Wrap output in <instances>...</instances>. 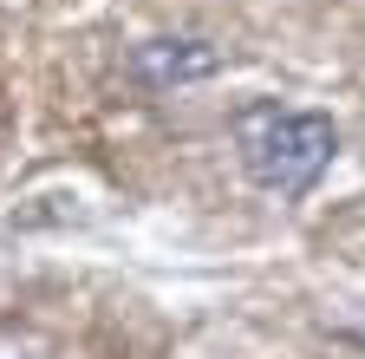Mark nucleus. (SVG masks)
<instances>
[{"label":"nucleus","instance_id":"obj_1","mask_svg":"<svg viewBox=\"0 0 365 359\" xmlns=\"http://www.w3.org/2000/svg\"><path fill=\"white\" fill-rule=\"evenodd\" d=\"M228 144H235V163L255 190L300 203L319 176L339 157V124L327 111H300L281 98H248L228 111Z\"/></svg>","mask_w":365,"mask_h":359},{"label":"nucleus","instance_id":"obj_2","mask_svg":"<svg viewBox=\"0 0 365 359\" xmlns=\"http://www.w3.org/2000/svg\"><path fill=\"white\" fill-rule=\"evenodd\" d=\"M228 66V53L215 39H196V33H157V39H137L130 46V79L144 92H176V85H202Z\"/></svg>","mask_w":365,"mask_h":359}]
</instances>
